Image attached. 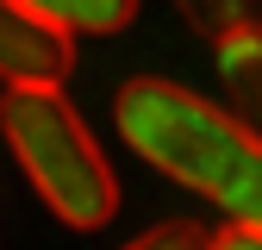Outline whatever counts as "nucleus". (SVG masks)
I'll list each match as a JSON object with an SVG mask.
<instances>
[{
  "label": "nucleus",
  "instance_id": "obj_1",
  "mask_svg": "<svg viewBox=\"0 0 262 250\" xmlns=\"http://www.w3.org/2000/svg\"><path fill=\"white\" fill-rule=\"evenodd\" d=\"M0 138L13 163L38 187V200L69 232H100L119 213V181L88 119L69 107L62 81H13L0 88Z\"/></svg>",
  "mask_w": 262,
  "mask_h": 250
},
{
  "label": "nucleus",
  "instance_id": "obj_2",
  "mask_svg": "<svg viewBox=\"0 0 262 250\" xmlns=\"http://www.w3.org/2000/svg\"><path fill=\"white\" fill-rule=\"evenodd\" d=\"M113 125L119 138L144 156L150 169H162L169 181L193 187V194H219V181L244 163V150L256 144V132L231 113V107H212L200 100L193 88L181 81H162V75H138L113 94Z\"/></svg>",
  "mask_w": 262,
  "mask_h": 250
},
{
  "label": "nucleus",
  "instance_id": "obj_3",
  "mask_svg": "<svg viewBox=\"0 0 262 250\" xmlns=\"http://www.w3.org/2000/svg\"><path fill=\"white\" fill-rule=\"evenodd\" d=\"M75 69V38L38 19L25 0H0V88L13 81H62Z\"/></svg>",
  "mask_w": 262,
  "mask_h": 250
},
{
  "label": "nucleus",
  "instance_id": "obj_4",
  "mask_svg": "<svg viewBox=\"0 0 262 250\" xmlns=\"http://www.w3.org/2000/svg\"><path fill=\"white\" fill-rule=\"evenodd\" d=\"M219 81H225V107H231L250 132L262 138V19L219 38Z\"/></svg>",
  "mask_w": 262,
  "mask_h": 250
},
{
  "label": "nucleus",
  "instance_id": "obj_5",
  "mask_svg": "<svg viewBox=\"0 0 262 250\" xmlns=\"http://www.w3.org/2000/svg\"><path fill=\"white\" fill-rule=\"evenodd\" d=\"M25 7L69 38H113L138 19V0H25Z\"/></svg>",
  "mask_w": 262,
  "mask_h": 250
},
{
  "label": "nucleus",
  "instance_id": "obj_6",
  "mask_svg": "<svg viewBox=\"0 0 262 250\" xmlns=\"http://www.w3.org/2000/svg\"><path fill=\"white\" fill-rule=\"evenodd\" d=\"M212 206H225V219H244V225H262V138L244 150V163L219 181Z\"/></svg>",
  "mask_w": 262,
  "mask_h": 250
},
{
  "label": "nucleus",
  "instance_id": "obj_7",
  "mask_svg": "<svg viewBox=\"0 0 262 250\" xmlns=\"http://www.w3.org/2000/svg\"><path fill=\"white\" fill-rule=\"evenodd\" d=\"M175 13L200 31L206 44H219V38H231V31H244V25H256V13H250V0H175Z\"/></svg>",
  "mask_w": 262,
  "mask_h": 250
},
{
  "label": "nucleus",
  "instance_id": "obj_8",
  "mask_svg": "<svg viewBox=\"0 0 262 250\" xmlns=\"http://www.w3.org/2000/svg\"><path fill=\"white\" fill-rule=\"evenodd\" d=\"M125 250H206L200 225H187V219H169V225H150L144 238H131Z\"/></svg>",
  "mask_w": 262,
  "mask_h": 250
},
{
  "label": "nucleus",
  "instance_id": "obj_9",
  "mask_svg": "<svg viewBox=\"0 0 262 250\" xmlns=\"http://www.w3.org/2000/svg\"><path fill=\"white\" fill-rule=\"evenodd\" d=\"M206 250H262V225H244V219H231V225H219L206 238Z\"/></svg>",
  "mask_w": 262,
  "mask_h": 250
}]
</instances>
